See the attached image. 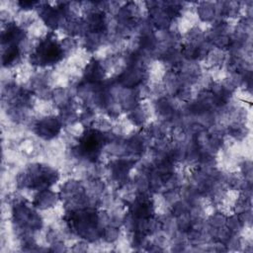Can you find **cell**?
I'll return each mask as SVG.
<instances>
[{
	"label": "cell",
	"instance_id": "6da1fadb",
	"mask_svg": "<svg viewBox=\"0 0 253 253\" xmlns=\"http://www.w3.org/2000/svg\"><path fill=\"white\" fill-rule=\"evenodd\" d=\"M63 48L53 34L42 39L31 54V62L39 66H48L57 63L63 57Z\"/></svg>",
	"mask_w": 253,
	"mask_h": 253
},
{
	"label": "cell",
	"instance_id": "7a4b0ae2",
	"mask_svg": "<svg viewBox=\"0 0 253 253\" xmlns=\"http://www.w3.org/2000/svg\"><path fill=\"white\" fill-rule=\"evenodd\" d=\"M104 141L105 140L101 132L97 130L87 131V133L83 135L79 147L85 155L96 157L104 146Z\"/></svg>",
	"mask_w": 253,
	"mask_h": 253
},
{
	"label": "cell",
	"instance_id": "3957f363",
	"mask_svg": "<svg viewBox=\"0 0 253 253\" xmlns=\"http://www.w3.org/2000/svg\"><path fill=\"white\" fill-rule=\"evenodd\" d=\"M39 131V135L44 136L45 138H50L59 131L60 125L59 122L56 120V118H45L42 121L39 123L37 126Z\"/></svg>",
	"mask_w": 253,
	"mask_h": 253
}]
</instances>
